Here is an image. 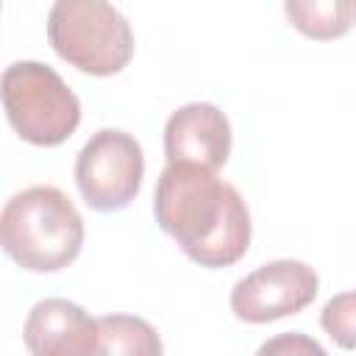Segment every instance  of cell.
Wrapping results in <instances>:
<instances>
[{"label": "cell", "instance_id": "8992f818", "mask_svg": "<svg viewBox=\"0 0 356 356\" xmlns=\"http://www.w3.org/2000/svg\"><path fill=\"white\" fill-rule=\"evenodd\" d=\"M317 273L298 259H275L239 278L231 289V312L253 325L303 312L317 298Z\"/></svg>", "mask_w": 356, "mask_h": 356}, {"label": "cell", "instance_id": "6da1fadb", "mask_svg": "<svg viewBox=\"0 0 356 356\" xmlns=\"http://www.w3.org/2000/svg\"><path fill=\"white\" fill-rule=\"evenodd\" d=\"M153 214L159 228L209 270L236 264L250 245V211L242 195L200 164L167 161L156 181Z\"/></svg>", "mask_w": 356, "mask_h": 356}, {"label": "cell", "instance_id": "ba28073f", "mask_svg": "<svg viewBox=\"0 0 356 356\" xmlns=\"http://www.w3.org/2000/svg\"><path fill=\"white\" fill-rule=\"evenodd\" d=\"M25 348L36 356H86L97 353V320L67 298L39 300L22 328Z\"/></svg>", "mask_w": 356, "mask_h": 356}, {"label": "cell", "instance_id": "7c38bea8", "mask_svg": "<svg viewBox=\"0 0 356 356\" xmlns=\"http://www.w3.org/2000/svg\"><path fill=\"white\" fill-rule=\"evenodd\" d=\"M275 350H289V353H323V348L314 342V339H306L303 334L292 331L289 337H278L267 345H261V353H275Z\"/></svg>", "mask_w": 356, "mask_h": 356}, {"label": "cell", "instance_id": "7a4b0ae2", "mask_svg": "<svg viewBox=\"0 0 356 356\" xmlns=\"http://www.w3.org/2000/svg\"><path fill=\"white\" fill-rule=\"evenodd\" d=\"M0 242L22 270L56 273L81 253L83 220L61 189L36 184L6 200Z\"/></svg>", "mask_w": 356, "mask_h": 356}, {"label": "cell", "instance_id": "30bf717a", "mask_svg": "<svg viewBox=\"0 0 356 356\" xmlns=\"http://www.w3.org/2000/svg\"><path fill=\"white\" fill-rule=\"evenodd\" d=\"M97 353H122V356H159L161 339L156 328L134 314H106L97 317Z\"/></svg>", "mask_w": 356, "mask_h": 356}, {"label": "cell", "instance_id": "8fae6325", "mask_svg": "<svg viewBox=\"0 0 356 356\" xmlns=\"http://www.w3.org/2000/svg\"><path fill=\"white\" fill-rule=\"evenodd\" d=\"M323 331L345 350H356V289L334 295L320 314Z\"/></svg>", "mask_w": 356, "mask_h": 356}, {"label": "cell", "instance_id": "52a82bcc", "mask_svg": "<svg viewBox=\"0 0 356 356\" xmlns=\"http://www.w3.org/2000/svg\"><path fill=\"white\" fill-rule=\"evenodd\" d=\"M231 153V122L211 103H186L164 125L167 161L200 164L220 170Z\"/></svg>", "mask_w": 356, "mask_h": 356}, {"label": "cell", "instance_id": "3957f363", "mask_svg": "<svg viewBox=\"0 0 356 356\" xmlns=\"http://www.w3.org/2000/svg\"><path fill=\"white\" fill-rule=\"evenodd\" d=\"M47 42L86 75H117L134 58V31L111 0H53Z\"/></svg>", "mask_w": 356, "mask_h": 356}, {"label": "cell", "instance_id": "9c48e42d", "mask_svg": "<svg viewBox=\"0 0 356 356\" xmlns=\"http://www.w3.org/2000/svg\"><path fill=\"white\" fill-rule=\"evenodd\" d=\"M284 11L303 36L328 42L350 31L356 0H284Z\"/></svg>", "mask_w": 356, "mask_h": 356}, {"label": "cell", "instance_id": "277c9868", "mask_svg": "<svg viewBox=\"0 0 356 356\" xmlns=\"http://www.w3.org/2000/svg\"><path fill=\"white\" fill-rule=\"evenodd\" d=\"M3 108L11 128L36 147L67 142L81 122V100L61 75L39 61H14L3 72Z\"/></svg>", "mask_w": 356, "mask_h": 356}, {"label": "cell", "instance_id": "5b68a950", "mask_svg": "<svg viewBox=\"0 0 356 356\" xmlns=\"http://www.w3.org/2000/svg\"><path fill=\"white\" fill-rule=\"evenodd\" d=\"M145 156L139 142L120 128H100L75 159V184L95 211L125 209L142 186Z\"/></svg>", "mask_w": 356, "mask_h": 356}]
</instances>
